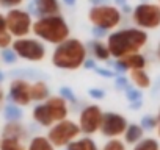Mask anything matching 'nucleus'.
I'll list each match as a JSON object with an SVG mask.
<instances>
[{
  "instance_id": "72a5a7b5",
  "label": "nucleus",
  "mask_w": 160,
  "mask_h": 150,
  "mask_svg": "<svg viewBox=\"0 0 160 150\" xmlns=\"http://www.w3.org/2000/svg\"><path fill=\"white\" fill-rule=\"evenodd\" d=\"M129 97H130V99H140V92L132 91V92H129Z\"/></svg>"
},
{
  "instance_id": "9d476101",
  "label": "nucleus",
  "mask_w": 160,
  "mask_h": 150,
  "mask_svg": "<svg viewBox=\"0 0 160 150\" xmlns=\"http://www.w3.org/2000/svg\"><path fill=\"white\" fill-rule=\"evenodd\" d=\"M127 127H129V124L124 116H119L116 113H107V114H104V119H102L101 133L107 138H118V136L124 134Z\"/></svg>"
},
{
  "instance_id": "393cba45",
  "label": "nucleus",
  "mask_w": 160,
  "mask_h": 150,
  "mask_svg": "<svg viewBox=\"0 0 160 150\" xmlns=\"http://www.w3.org/2000/svg\"><path fill=\"white\" fill-rule=\"evenodd\" d=\"M102 150H126V145H124V142H121L119 139H110L104 147H102Z\"/></svg>"
},
{
  "instance_id": "4be33fe9",
  "label": "nucleus",
  "mask_w": 160,
  "mask_h": 150,
  "mask_svg": "<svg viewBox=\"0 0 160 150\" xmlns=\"http://www.w3.org/2000/svg\"><path fill=\"white\" fill-rule=\"evenodd\" d=\"M68 150H98V145L93 139L83 138V139H78V141H72L68 145Z\"/></svg>"
},
{
  "instance_id": "ea45409f",
  "label": "nucleus",
  "mask_w": 160,
  "mask_h": 150,
  "mask_svg": "<svg viewBox=\"0 0 160 150\" xmlns=\"http://www.w3.org/2000/svg\"><path fill=\"white\" fill-rule=\"evenodd\" d=\"M158 136H160V124H158Z\"/></svg>"
},
{
  "instance_id": "b1692460",
  "label": "nucleus",
  "mask_w": 160,
  "mask_h": 150,
  "mask_svg": "<svg viewBox=\"0 0 160 150\" xmlns=\"http://www.w3.org/2000/svg\"><path fill=\"white\" fill-rule=\"evenodd\" d=\"M133 150H160L158 147V142L152 138H146V139H141L135 144Z\"/></svg>"
},
{
  "instance_id": "6e6552de",
  "label": "nucleus",
  "mask_w": 160,
  "mask_h": 150,
  "mask_svg": "<svg viewBox=\"0 0 160 150\" xmlns=\"http://www.w3.org/2000/svg\"><path fill=\"white\" fill-rule=\"evenodd\" d=\"M13 50L18 56L28 61H41L46 56V47L36 39H16Z\"/></svg>"
},
{
  "instance_id": "412c9836",
  "label": "nucleus",
  "mask_w": 160,
  "mask_h": 150,
  "mask_svg": "<svg viewBox=\"0 0 160 150\" xmlns=\"http://www.w3.org/2000/svg\"><path fill=\"white\" fill-rule=\"evenodd\" d=\"M27 150H55V145L46 136H36L32 139Z\"/></svg>"
},
{
  "instance_id": "f257e3e1",
  "label": "nucleus",
  "mask_w": 160,
  "mask_h": 150,
  "mask_svg": "<svg viewBox=\"0 0 160 150\" xmlns=\"http://www.w3.org/2000/svg\"><path fill=\"white\" fill-rule=\"evenodd\" d=\"M148 42V33L143 28H124L112 33L107 38V45L112 56L121 58L129 53L140 52Z\"/></svg>"
},
{
  "instance_id": "7c9ffc66",
  "label": "nucleus",
  "mask_w": 160,
  "mask_h": 150,
  "mask_svg": "<svg viewBox=\"0 0 160 150\" xmlns=\"http://www.w3.org/2000/svg\"><path fill=\"white\" fill-rule=\"evenodd\" d=\"M0 31H8V25H7V17L0 14Z\"/></svg>"
},
{
  "instance_id": "9b49d317",
  "label": "nucleus",
  "mask_w": 160,
  "mask_h": 150,
  "mask_svg": "<svg viewBox=\"0 0 160 150\" xmlns=\"http://www.w3.org/2000/svg\"><path fill=\"white\" fill-rule=\"evenodd\" d=\"M10 96L16 105L25 106L32 102V85L25 80H14L10 85Z\"/></svg>"
},
{
  "instance_id": "c756f323",
  "label": "nucleus",
  "mask_w": 160,
  "mask_h": 150,
  "mask_svg": "<svg viewBox=\"0 0 160 150\" xmlns=\"http://www.w3.org/2000/svg\"><path fill=\"white\" fill-rule=\"evenodd\" d=\"M16 52L14 50H3V59L7 61V63H14V59H16Z\"/></svg>"
},
{
  "instance_id": "423d86ee",
  "label": "nucleus",
  "mask_w": 160,
  "mask_h": 150,
  "mask_svg": "<svg viewBox=\"0 0 160 150\" xmlns=\"http://www.w3.org/2000/svg\"><path fill=\"white\" fill-rule=\"evenodd\" d=\"M80 131L82 130H80L78 124L63 119V120L57 122L55 125H52L47 138L50 139V142L55 147H64V145H69L72 141H75V138L80 134Z\"/></svg>"
},
{
  "instance_id": "a878e982",
  "label": "nucleus",
  "mask_w": 160,
  "mask_h": 150,
  "mask_svg": "<svg viewBox=\"0 0 160 150\" xmlns=\"http://www.w3.org/2000/svg\"><path fill=\"white\" fill-rule=\"evenodd\" d=\"M5 111H7L5 116H7L8 120H18V119L21 117V111H19L16 106H7Z\"/></svg>"
},
{
  "instance_id": "39448f33",
  "label": "nucleus",
  "mask_w": 160,
  "mask_h": 150,
  "mask_svg": "<svg viewBox=\"0 0 160 150\" xmlns=\"http://www.w3.org/2000/svg\"><path fill=\"white\" fill-rule=\"evenodd\" d=\"M132 17L138 28L155 30L160 27V5L152 2H143L135 7Z\"/></svg>"
},
{
  "instance_id": "58836bf2",
  "label": "nucleus",
  "mask_w": 160,
  "mask_h": 150,
  "mask_svg": "<svg viewBox=\"0 0 160 150\" xmlns=\"http://www.w3.org/2000/svg\"><path fill=\"white\" fill-rule=\"evenodd\" d=\"M157 119H158V122H160V111H158V117H157Z\"/></svg>"
},
{
  "instance_id": "4c0bfd02",
  "label": "nucleus",
  "mask_w": 160,
  "mask_h": 150,
  "mask_svg": "<svg viewBox=\"0 0 160 150\" xmlns=\"http://www.w3.org/2000/svg\"><path fill=\"white\" fill-rule=\"evenodd\" d=\"M3 80V75H2V72H0V82H2Z\"/></svg>"
},
{
  "instance_id": "e433bc0d",
  "label": "nucleus",
  "mask_w": 160,
  "mask_h": 150,
  "mask_svg": "<svg viewBox=\"0 0 160 150\" xmlns=\"http://www.w3.org/2000/svg\"><path fill=\"white\" fill-rule=\"evenodd\" d=\"M3 100V91H2V88H0V102Z\"/></svg>"
},
{
  "instance_id": "1a4fd4ad",
  "label": "nucleus",
  "mask_w": 160,
  "mask_h": 150,
  "mask_svg": "<svg viewBox=\"0 0 160 150\" xmlns=\"http://www.w3.org/2000/svg\"><path fill=\"white\" fill-rule=\"evenodd\" d=\"M102 119H104L102 110L98 105H90L80 113V117H78L80 130H82L85 134H93V133L101 130Z\"/></svg>"
},
{
  "instance_id": "ddd939ff",
  "label": "nucleus",
  "mask_w": 160,
  "mask_h": 150,
  "mask_svg": "<svg viewBox=\"0 0 160 150\" xmlns=\"http://www.w3.org/2000/svg\"><path fill=\"white\" fill-rule=\"evenodd\" d=\"M118 66L121 69H144L146 66V59L144 56L140 53V52H135V53H129V55H124L121 58H118Z\"/></svg>"
},
{
  "instance_id": "dca6fc26",
  "label": "nucleus",
  "mask_w": 160,
  "mask_h": 150,
  "mask_svg": "<svg viewBox=\"0 0 160 150\" xmlns=\"http://www.w3.org/2000/svg\"><path fill=\"white\" fill-rule=\"evenodd\" d=\"M130 80L140 89H146V88L151 86V78H149V75L143 69H133V70H130Z\"/></svg>"
},
{
  "instance_id": "473e14b6",
  "label": "nucleus",
  "mask_w": 160,
  "mask_h": 150,
  "mask_svg": "<svg viewBox=\"0 0 160 150\" xmlns=\"http://www.w3.org/2000/svg\"><path fill=\"white\" fill-rule=\"evenodd\" d=\"M90 94H91L93 97H96V99L104 97V92H102V91H98V89H91V91H90Z\"/></svg>"
},
{
  "instance_id": "cd10ccee",
  "label": "nucleus",
  "mask_w": 160,
  "mask_h": 150,
  "mask_svg": "<svg viewBox=\"0 0 160 150\" xmlns=\"http://www.w3.org/2000/svg\"><path fill=\"white\" fill-rule=\"evenodd\" d=\"M24 0H0V7H3V8H16Z\"/></svg>"
},
{
  "instance_id": "0eeeda50",
  "label": "nucleus",
  "mask_w": 160,
  "mask_h": 150,
  "mask_svg": "<svg viewBox=\"0 0 160 150\" xmlns=\"http://www.w3.org/2000/svg\"><path fill=\"white\" fill-rule=\"evenodd\" d=\"M7 25H8V31L16 38L27 36L33 28V22H32L30 14L24 10H16V8H11L8 11Z\"/></svg>"
},
{
  "instance_id": "a19ab883",
  "label": "nucleus",
  "mask_w": 160,
  "mask_h": 150,
  "mask_svg": "<svg viewBox=\"0 0 160 150\" xmlns=\"http://www.w3.org/2000/svg\"><path fill=\"white\" fill-rule=\"evenodd\" d=\"M158 5H160V0H158Z\"/></svg>"
},
{
  "instance_id": "f03ea898",
  "label": "nucleus",
  "mask_w": 160,
  "mask_h": 150,
  "mask_svg": "<svg viewBox=\"0 0 160 150\" xmlns=\"http://www.w3.org/2000/svg\"><path fill=\"white\" fill-rule=\"evenodd\" d=\"M85 58H87L85 45L78 39L68 38L66 41H63L61 44L57 45V49L52 55V63L58 69L74 70L85 64Z\"/></svg>"
},
{
  "instance_id": "4468645a",
  "label": "nucleus",
  "mask_w": 160,
  "mask_h": 150,
  "mask_svg": "<svg viewBox=\"0 0 160 150\" xmlns=\"http://www.w3.org/2000/svg\"><path fill=\"white\" fill-rule=\"evenodd\" d=\"M36 10L39 16H52L60 13L58 0H36Z\"/></svg>"
},
{
  "instance_id": "a211bd4d",
  "label": "nucleus",
  "mask_w": 160,
  "mask_h": 150,
  "mask_svg": "<svg viewBox=\"0 0 160 150\" xmlns=\"http://www.w3.org/2000/svg\"><path fill=\"white\" fill-rule=\"evenodd\" d=\"M143 138V128L137 124H130L127 130L124 131V139L127 144H137Z\"/></svg>"
},
{
  "instance_id": "2f4dec72",
  "label": "nucleus",
  "mask_w": 160,
  "mask_h": 150,
  "mask_svg": "<svg viewBox=\"0 0 160 150\" xmlns=\"http://www.w3.org/2000/svg\"><path fill=\"white\" fill-rule=\"evenodd\" d=\"M61 96H63V97H68V99H71L72 102L75 100V96H74V94H71V91H69L68 88H63V89H61Z\"/></svg>"
},
{
  "instance_id": "20e7f679",
  "label": "nucleus",
  "mask_w": 160,
  "mask_h": 150,
  "mask_svg": "<svg viewBox=\"0 0 160 150\" xmlns=\"http://www.w3.org/2000/svg\"><path fill=\"white\" fill-rule=\"evenodd\" d=\"M90 22L102 30H113L121 22V11L113 5H96L88 13Z\"/></svg>"
},
{
  "instance_id": "f3484780",
  "label": "nucleus",
  "mask_w": 160,
  "mask_h": 150,
  "mask_svg": "<svg viewBox=\"0 0 160 150\" xmlns=\"http://www.w3.org/2000/svg\"><path fill=\"white\" fill-rule=\"evenodd\" d=\"M25 134H27L25 128H24L21 124H18L16 120H10V122L5 125V128H3V136H11V138L24 139Z\"/></svg>"
},
{
  "instance_id": "6ab92c4d",
  "label": "nucleus",
  "mask_w": 160,
  "mask_h": 150,
  "mask_svg": "<svg viewBox=\"0 0 160 150\" xmlns=\"http://www.w3.org/2000/svg\"><path fill=\"white\" fill-rule=\"evenodd\" d=\"M49 97V88L44 82H36L32 85V100L35 102H42Z\"/></svg>"
},
{
  "instance_id": "f704fd0d",
  "label": "nucleus",
  "mask_w": 160,
  "mask_h": 150,
  "mask_svg": "<svg viewBox=\"0 0 160 150\" xmlns=\"http://www.w3.org/2000/svg\"><path fill=\"white\" fill-rule=\"evenodd\" d=\"M157 58L160 59V42H158V45H157Z\"/></svg>"
},
{
  "instance_id": "aec40b11",
  "label": "nucleus",
  "mask_w": 160,
  "mask_h": 150,
  "mask_svg": "<svg viewBox=\"0 0 160 150\" xmlns=\"http://www.w3.org/2000/svg\"><path fill=\"white\" fill-rule=\"evenodd\" d=\"M0 150H25V145L21 142L19 138L2 136V139H0Z\"/></svg>"
},
{
  "instance_id": "bb28decb",
  "label": "nucleus",
  "mask_w": 160,
  "mask_h": 150,
  "mask_svg": "<svg viewBox=\"0 0 160 150\" xmlns=\"http://www.w3.org/2000/svg\"><path fill=\"white\" fill-rule=\"evenodd\" d=\"M11 36L10 31H0V49H7L11 44Z\"/></svg>"
},
{
  "instance_id": "c85d7f7f",
  "label": "nucleus",
  "mask_w": 160,
  "mask_h": 150,
  "mask_svg": "<svg viewBox=\"0 0 160 150\" xmlns=\"http://www.w3.org/2000/svg\"><path fill=\"white\" fill-rule=\"evenodd\" d=\"M160 122H158V119H155V117H144L143 119V127L144 128H154L155 125H158Z\"/></svg>"
},
{
  "instance_id": "2eb2a0df",
  "label": "nucleus",
  "mask_w": 160,
  "mask_h": 150,
  "mask_svg": "<svg viewBox=\"0 0 160 150\" xmlns=\"http://www.w3.org/2000/svg\"><path fill=\"white\" fill-rule=\"evenodd\" d=\"M33 119H35L39 125H42V127H50V125L55 124V120L52 119V116H50V113H49L46 103L38 105V106L33 110Z\"/></svg>"
},
{
  "instance_id": "f8f14e48",
  "label": "nucleus",
  "mask_w": 160,
  "mask_h": 150,
  "mask_svg": "<svg viewBox=\"0 0 160 150\" xmlns=\"http://www.w3.org/2000/svg\"><path fill=\"white\" fill-rule=\"evenodd\" d=\"M46 106H47L52 119L55 120V124L68 117L69 110H68V105H66V99L63 96L61 97H50L49 100H46Z\"/></svg>"
},
{
  "instance_id": "c9c22d12",
  "label": "nucleus",
  "mask_w": 160,
  "mask_h": 150,
  "mask_svg": "<svg viewBox=\"0 0 160 150\" xmlns=\"http://www.w3.org/2000/svg\"><path fill=\"white\" fill-rule=\"evenodd\" d=\"M64 2H66L68 5H74V3H75V0H64Z\"/></svg>"
},
{
  "instance_id": "7ed1b4c3",
  "label": "nucleus",
  "mask_w": 160,
  "mask_h": 150,
  "mask_svg": "<svg viewBox=\"0 0 160 150\" xmlns=\"http://www.w3.org/2000/svg\"><path fill=\"white\" fill-rule=\"evenodd\" d=\"M32 31L49 44H61L69 38V27L60 14L41 16L35 24Z\"/></svg>"
},
{
  "instance_id": "5701e85b",
  "label": "nucleus",
  "mask_w": 160,
  "mask_h": 150,
  "mask_svg": "<svg viewBox=\"0 0 160 150\" xmlns=\"http://www.w3.org/2000/svg\"><path fill=\"white\" fill-rule=\"evenodd\" d=\"M93 53H94V56H96L98 59H101V61H107V59L112 56L108 45L104 44V42H101V41L93 42Z\"/></svg>"
}]
</instances>
